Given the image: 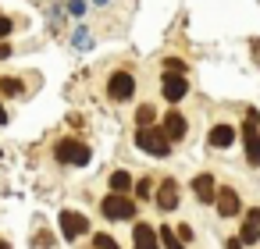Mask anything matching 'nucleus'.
<instances>
[{
	"label": "nucleus",
	"instance_id": "obj_1",
	"mask_svg": "<svg viewBox=\"0 0 260 249\" xmlns=\"http://www.w3.org/2000/svg\"><path fill=\"white\" fill-rule=\"evenodd\" d=\"M136 143H139L146 153H153V157H168V153H171V139H168L164 132H157L153 125H150V128H139Z\"/></svg>",
	"mask_w": 260,
	"mask_h": 249
},
{
	"label": "nucleus",
	"instance_id": "obj_2",
	"mask_svg": "<svg viewBox=\"0 0 260 249\" xmlns=\"http://www.w3.org/2000/svg\"><path fill=\"white\" fill-rule=\"evenodd\" d=\"M100 210H104V217H111V221H128V217L136 214V203L125 199L121 192H111V196L100 203Z\"/></svg>",
	"mask_w": 260,
	"mask_h": 249
},
{
	"label": "nucleus",
	"instance_id": "obj_3",
	"mask_svg": "<svg viewBox=\"0 0 260 249\" xmlns=\"http://www.w3.org/2000/svg\"><path fill=\"white\" fill-rule=\"evenodd\" d=\"M107 93H111V100L125 103V100H132V96H136V79H132L128 72H114V75H111V82H107Z\"/></svg>",
	"mask_w": 260,
	"mask_h": 249
},
{
	"label": "nucleus",
	"instance_id": "obj_4",
	"mask_svg": "<svg viewBox=\"0 0 260 249\" xmlns=\"http://www.w3.org/2000/svg\"><path fill=\"white\" fill-rule=\"evenodd\" d=\"M57 160L61 164H89V146L86 143H75V139H64V143H57Z\"/></svg>",
	"mask_w": 260,
	"mask_h": 249
},
{
	"label": "nucleus",
	"instance_id": "obj_5",
	"mask_svg": "<svg viewBox=\"0 0 260 249\" xmlns=\"http://www.w3.org/2000/svg\"><path fill=\"white\" fill-rule=\"evenodd\" d=\"M86 228H89V221H86L82 214H75V210H64V214H61V231H64V238H79V235H86Z\"/></svg>",
	"mask_w": 260,
	"mask_h": 249
},
{
	"label": "nucleus",
	"instance_id": "obj_6",
	"mask_svg": "<svg viewBox=\"0 0 260 249\" xmlns=\"http://www.w3.org/2000/svg\"><path fill=\"white\" fill-rule=\"evenodd\" d=\"M157 206L160 210H175L178 206V182L175 178H164L160 189H157Z\"/></svg>",
	"mask_w": 260,
	"mask_h": 249
},
{
	"label": "nucleus",
	"instance_id": "obj_7",
	"mask_svg": "<svg viewBox=\"0 0 260 249\" xmlns=\"http://www.w3.org/2000/svg\"><path fill=\"white\" fill-rule=\"evenodd\" d=\"M239 210H242V199L235 196V189H221L217 192V214L221 217H235Z\"/></svg>",
	"mask_w": 260,
	"mask_h": 249
},
{
	"label": "nucleus",
	"instance_id": "obj_8",
	"mask_svg": "<svg viewBox=\"0 0 260 249\" xmlns=\"http://www.w3.org/2000/svg\"><path fill=\"white\" fill-rule=\"evenodd\" d=\"M185 89H189V86H185V79H182V75H175V72H168V75H164V96H168L171 103H178V100L185 96Z\"/></svg>",
	"mask_w": 260,
	"mask_h": 249
},
{
	"label": "nucleus",
	"instance_id": "obj_9",
	"mask_svg": "<svg viewBox=\"0 0 260 249\" xmlns=\"http://www.w3.org/2000/svg\"><path fill=\"white\" fill-rule=\"evenodd\" d=\"M185 128H189V125H185V118H182L178 111H171V114L164 118V135H168L171 143H178V139H185Z\"/></svg>",
	"mask_w": 260,
	"mask_h": 249
},
{
	"label": "nucleus",
	"instance_id": "obj_10",
	"mask_svg": "<svg viewBox=\"0 0 260 249\" xmlns=\"http://www.w3.org/2000/svg\"><path fill=\"white\" fill-rule=\"evenodd\" d=\"M207 143H210L214 150H224V146L235 143V128H232V125H214L210 135H207Z\"/></svg>",
	"mask_w": 260,
	"mask_h": 249
},
{
	"label": "nucleus",
	"instance_id": "obj_11",
	"mask_svg": "<svg viewBox=\"0 0 260 249\" xmlns=\"http://www.w3.org/2000/svg\"><path fill=\"white\" fill-rule=\"evenodd\" d=\"M192 192H196L203 203H210V199L217 196V185H214V178H210V174H196V178H192Z\"/></svg>",
	"mask_w": 260,
	"mask_h": 249
},
{
	"label": "nucleus",
	"instance_id": "obj_12",
	"mask_svg": "<svg viewBox=\"0 0 260 249\" xmlns=\"http://www.w3.org/2000/svg\"><path fill=\"white\" fill-rule=\"evenodd\" d=\"M160 238H157V228L150 224H136V249H157Z\"/></svg>",
	"mask_w": 260,
	"mask_h": 249
},
{
	"label": "nucleus",
	"instance_id": "obj_13",
	"mask_svg": "<svg viewBox=\"0 0 260 249\" xmlns=\"http://www.w3.org/2000/svg\"><path fill=\"white\" fill-rule=\"evenodd\" d=\"M246 160L253 167H260V132L256 135H246Z\"/></svg>",
	"mask_w": 260,
	"mask_h": 249
},
{
	"label": "nucleus",
	"instance_id": "obj_14",
	"mask_svg": "<svg viewBox=\"0 0 260 249\" xmlns=\"http://www.w3.org/2000/svg\"><path fill=\"white\" fill-rule=\"evenodd\" d=\"M111 189L125 196V192L132 189V178H128V171H114V174H111Z\"/></svg>",
	"mask_w": 260,
	"mask_h": 249
},
{
	"label": "nucleus",
	"instance_id": "obj_15",
	"mask_svg": "<svg viewBox=\"0 0 260 249\" xmlns=\"http://www.w3.org/2000/svg\"><path fill=\"white\" fill-rule=\"evenodd\" d=\"M153 118H157V111H153L150 103H143V107L136 111V121H139V128H150V125H153Z\"/></svg>",
	"mask_w": 260,
	"mask_h": 249
},
{
	"label": "nucleus",
	"instance_id": "obj_16",
	"mask_svg": "<svg viewBox=\"0 0 260 249\" xmlns=\"http://www.w3.org/2000/svg\"><path fill=\"white\" fill-rule=\"evenodd\" d=\"M157 238H160V242H164L168 249H185V245L178 242V235H175V228H160V231H157Z\"/></svg>",
	"mask_w": 260,
	"mask_h": 249
},
{
	"label": "nucleus",
	"instance_id": "obj_17",
	"mask_svg": "<svg viewBox=\"0 0 260 249\" xmlns=\"http://www.w3.org/2000/svg\"><path fill=\"white\" fill-rule=\"evenodd\" d=\"M256 238H260V228H256V224H242V235H239V242H242V245H253Z\"/></svg>",
	"mask_w": 260,
	"mask_h": 249
},
{
	"label": "nucleus",
	"instance_id": "obj_18",
	"mask_svg": "<svg viewBox=\"0 0 260 249\" xmlns=\"http://www.w3.org/2000/svg\"><path fill=\"white\" fill-rule=\"evenodd\" d=\"M0 93H4V96H18L22 93V82L18 79H0Z\"/></svg>",
	"mask_w": 260,
	"mask_h": 249
},
{
	"label": "nucleus",
	"instance_id": "obj_19",
	"mask_svg": "<svg viewBox=\"0 0 260 249\" xmlns=\"http://www.w3.org/2000/svg\"><path fill=\"white\" fill-rule=\"evenodd\" d=\"M256 128H260V114H256V111H249V114H246L242 132H246V135H256Z\"/></svg>",
	"mask_w": 260,
	"mask_h": 249
},
{
	"label": "nucleus",
	"instance_id": "obj_20",
	"mask_svg": "<svg viewBox=\"0 0 260 249\" xmlns=\"http://www.w3.org/2000/svg\"><path fill=\"white\" fill-rule=\"evenodd\" d=\"M93 245H96V249H121L111 235H96V238H93Z\"/></svg>",
	"mask_w": 260,
	"mask_h": 249
},
{
	"label": "nucleus",
	"instance_id": "obj_21",
	"mask_svg": "<svg viewBox=\"0 0 260 249\" xmlns=\"http://www.w3.org/2000/svg\"><path fill=\"white\" fill-rule=\"evenodd\" d=\"M8 32H11V18H4V15H0V43L8 40Z\"/></svg>",
	"mask_w": 260,
	"mask_h": 249
},
{
	"label": "nucleus",
	"instance_id": "obj_22",
	"mask_svg": "<svg viewBox=\"0 0 260 249\" xmlns=\"http://www.w3.org/2000/svg\"><path fill=\"white\" fill-rule=\"evenodd\" d=\"M75 47H89V32H86V29L75 32Z\"/></svg>",
	"mask_w": 260,
	"mask_h": 249
},
{
	"label": "nucleus",
	"instance_id": "obj_23",
	"mask_svg": "<svg viewBox=\"0 0 260 249\" xmlns=\"http://www.w3.org/2000/svg\"><path fill=\"white\" fill-rule=\"evenodd\" d=\"M136 196H143V199H146V196H150V178H146V182H139V185H136Z\"/></svg>",
	"mask_w": 260,
	"mask_h": 249
},
{
	"label": "nucleus",
	"instance_id": "obj_24",
	"mask_svg": "<svg viewBox=\"0 0 260 249\" xmlns=\"http://www.w3.org/2000/svg\"><path fill=\"white\" fill-rule=\"evenodd\" d=\"M246 224H256V228H260V206H256V210H249V214H246Z\"/></svg>",
	"mask_w": 260,
	"mask_h": 249
},
{
	"label": "nucleus",
	"instance_id": "obj_25",
	"mask_svg": "<svg viewBox=\"0 0 260 249\" xmlns=\"http://www.w3.org/2000/svg\"><path fill=\"white\" fill-rule=\"evenodd\" d=\"M68 11H72V15H82V11H86V4H82V0H72Z\"/></svg>",
	"mask_w": 260,
	"mask_h": 249
},
{
	"label": "nucleus",
	"instance_id": "obj_26",
	"mask_svg": "<svg viewBox=\"0 0 260 249\" xmlns=\"http://www.w3.org/2000/svg\"><path fill=\"white\" fill-rule=\"evenodd\" d=\"M182 68H185V64H182V61H175V57L168 61V72H175V75H182Z\"/></svg>",
	"mask_w": 260,
	"mask_h": 249
},
{
	"label": "nucleus",
	"instance_id": "obj_27",
	"mask_svg": "<svg viewBox=\"0 0 260 249\" xmlns=\"http://www.w3.org/2000/svg\"><path fill=\"white\" fill-rule=\"evenodd\" d=\"M4 57H11V47H8V43H0V61H4Z\"/></svg>",
	"mask_w": 260,
	"mask_h": 249
},
{
	"label": "nucleus",
	"instance_id": "obj_28",
	"mask_svg": "<svg viewBox=\"0 0 260 249\" xmlns=\"http://www.w3.org/2000/svg\"><path fill=\"white\" fill-rule=\"evenodd\" d=\"M253 57H256V64H260V40L253 43Z\"/></svg>",
	"mask_w": 260,
	"mask_h": 249
},
{
	"label": "nucleus",
	"instance_id": "obj_29",
	"mask_svg": "<svg viewBox=\"0 0 260 249\" xmlns=\"http://www.w3.org/2000/svg\"><path fill=\"white\" fill-rule=\"evenodd\" d=\"M228 249H242V242H239V238H232V242H228Z\"/></svg>",
	"mask_w": 260,
	"mask_h": 249
},
{
	"label": "nucleus",
	"instance_id": "obj_30",
	"mask_svg": "<svg viewBox=\"0 0 260 249\" xmlns=\"http://www.w3.org/2000/svg\"><path fill=\"white\" fill-rule=\"evenodd\" d=\"M0 125H8V114H4V107H0Z\"/></svg>",
	"mask_w": 260,
	"mask_h": 249
},
{
	"label": "nucleus",
	"instance_id": "obj_31",
	"mask_svg": "<svg viewBox=\"0 0 260 249\" xmlns=\"http://www.w3.org/2000/svg\"><path fill=\"white\" fill-rule=\"evenodd\" d=\"M0 249H11V245H8V242H0Z\"/></svg>",
	"mask_w": 260,
	"mask_h": 249
},
{
	"label": "nucleus",
	"instance_id": "obj_32",
	"mask_svg": "<svg viewBox=\"0 0 260 249\" xmlns=\"http://www.w3.org/2000/svg\"><path fill=\"white\" fill-rule=\"evenodd\" d=\"M96 4H111V0H96Z\"/></svg>",
	"mask_w": 260,
	"mask_h": 249
}]
</instances>
